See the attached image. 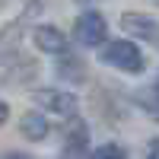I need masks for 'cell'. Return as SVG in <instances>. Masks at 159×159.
Segmentation results:
<instances>
[{"label":"cell","mask_w":159,"mask_h":159,"mask_svg":"<svg viewBox=\"0 0 159 159\" xmlns=\"http://www.w3.org/2000/svg\"><path fill=\"white\" fill-rule=\"evenodd\" d=\"M99 61L105 64V67L121 70V73H130V76H137V73L147 70V57H143V51H140L134 42H127V38L105 42V45L99 48Z\"/></svg>","instance_id":"1"},{"label":"cell","mask_w":159,"mask_h":159,"mask_svg":"<svg viewBox=\"0 0 159 159\" xmlns=\"http://www.w3.org/2000/svg\"><path fill=\"white\" fill-rule=\"evenodd\" d=\"M108 38V22L99 10H83L73 22V42L83 48H102Z\"/></svg>","instance_id":"2"},{"label":"cell","mask_w":159,"mask_h":159,"mask_svg":"<svg viewBox=\"0 0 159 159\" xmlns=\"http://www.w3.org/2000/svg\"><path fill=\"white\" fill-rule=\"evenodd\" d=\"M32 102H35L42 111L61 115V118H76V108H80V99L73 96V92H67V89H57V86L35 89V92H32Z\"/></svg>","instance_id":"3"},{"label":"cell","mask_w":159,"mask_h":159,"mask_svg":"<svg viewBox=\"0 0 159 159\" xmlns=\"http://www.w3.org/2000/svg\"><path fill=\"white\" fill-rule=\"evenodd\" d=\"M121 29L127 35H134L137 42L159 45V19L156 16H147V13H124L121 16Z\"/></svg>","instance_id":"4"},{"label":"cell","mask_w":159,"mask_h":159,"mask_svg":"<svg viewBox=\"0 0 159 159\" xmlns=\"http://www.w3.org/2000/svg\"><path fill=\"white\" fill-rule=\"evenodd\" d=\"M86 150H89V127H86V121H76L73 118V124L67 127V134H64L57 159H89Z\"/></svg>","instance_id":"5"},{"label":"cell","mask_w":159,"mask_h":159,"mask_svg":"<svg viewBox=\"0 0 159 159\" xmlns=\"http://www.w3.org/2000/svg\"><path fill=\"white\" fill-rule=\"evenodd\" d=\"M29 35H32V45L38 51H45V54H67V35L57 25H48V22L32 25Z\"/></svg>","instance_id":"6"},{"label":"cell","mask_w":159,"mask_h":159,"mask_svg":"<svg viewBox=\"0 0 159 159\" xmlns=\"http://www.w3.org/2000/svg\"><path fill=\"white\" fill-rule=\"evenodd\" d=\"M19 134H22L25 140L38 143V140H45V137L51 134V124H48V118H45L42 111H25V115L19 118Z\"/></svg>","instance_id":"7"},{"label":"cell","mask_w":159,"mask_h":159,"mask_svg":"<svg viewBox=\"0 0 159 159\" xmlns=\"http://www.w3.org/2000/svg\"><path fill=\"white\" fill-rule=\"evenodd\" d=\"M89 159H127V153L118 147V143H102L89 153Z\"/></svg>","instance_id":"8"},{"label":"cell","mask_w":159,"mask_h":159,"mask_svg":"<svg viewBox=\"0 0 159 159\" xmlns=\"http://www.w3.org/2000/svg\"><path fill=\"white\" fill-rule=\"evenodd\" d=\"M140 102H143V108H147L153 118H159V76H156V83H153V89L147 96H140Z\"/></svg>","instance_id":"9"},{"label":"cell","mask_w":159,"mask_h":159,"mask_svg":"<svg viewBox=\"0 0 159 159\" xmlns=\"http://www.w3.org/2000/svg\"><path fill=\"white\" fill-rule=\"evenodd\" d=\"M147 159H159V140L150 143V150H147Z\"/></svg>","instance_id":"10"},{"label":"cell","mask_w":159,"mask_h":159,"mask_svg":"<svg viewBox=\"0 0 159 159\" xmlns=\"http://www.w3.org/2000/svg\"><path fill=\"white\" fill-rule=\"evenodd\" d=\"M7 118H10V105H7V102H0V124H3Z\"/></svg>","instance_id":"11"},{"label":"cell","mask_w":159,"mask_h":159,"mask_svg":"<svg viewBox=\"0 0 159 159\" xmlns=\"http://www.w3.org/2000/svg\"><path fill=\"white\" fill-rule=\"evenodd\" d=\"M0 159H32V156H25V153H3Z\"/></svg>","instance_id":"12"},{"label":"cell","mask_w":159,"mask_h":159,"mask_svg":"<svg viewBox=\"0 0 159 159\" xmlns=\"http://www.w3.org/2000/svg\"><path fill=\"white\" fill-rule=\"evenodd\" d=\"M76 3H80V7H83V3H86V7H89V3H96V0H76Z\"/></svg>","instance_id":"13"},{"label":"cell","mask_w":159,"mask_h":159,"mask_svg":"<svg viewBox=\"0 0 159 159\" xmlns=\"http://www.w3.org/2000/svg\"><path fill=\"white\" fill-rule=\"evenodd\" d=\"M0 7H3V0H0Z\"/></svg>","instance_id":"14"},{"label":"cell","mask_w":159,"mask_h":159,"mask_svg":"<svg viewBox=\"0 0 159 159\" xmlns=\"http://www.w3.org/2000/svg\"><path fill=\"white\" fill-rule=\"evenodd\" d=\"M156 3H159V0H156Z\"/></svg>","instance_id":"15"}]
</instances>
